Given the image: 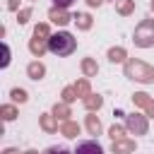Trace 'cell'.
<instances>
[{"label": "cell", "instance_id": "6da1fadb", "mask_svg": "<svg viewBox=\"0 0 154 154\" xmlns=\"http://www.w3.org/2000/svg\"><path fill=\"white\" fill-rule=\"evenodd\" d=\"M75 48H77V38H75L70 31H55V34H51V38H48V51H51L53 55H58V58L72 55Z\"/></svg>", "mask_w": 154, "mask_h": 154}, {"label": "cell", "instance_id": "7a4b0ae2", "mask_svg": "<svg viewBox=\"0 0 154 154\" xmlns=\"http://www.w3.org/2000/svg\"><path fill=\"white\" fill-rule=\"evenodd\" d=\"M72 154H103V147L99 142H94V140H84V142L77 144V149Z\"/></svg>", "mask_w": 154, "mask_h": 154}, {"label": "cell", "instance_id": "3957f363", "mask_svg": "<svg viewBox=\"0 0 154 154\" xmlns=\"http://www.w3.org/2000/svg\"><path fill=\"white\" fill-rule=\"evenodd\" d=\"M43 154H72L70 149H65V147H48Z\"/></svg>", "mask_w": 154, "mask_h": 154}, {"label": "cell", "instance_id": "277c9868", "mask_svg": "<svg viewBox=\"0 0 154 154\" xmlns=\"http://www.w3.org/2000/svg\"><path fill=\"white\" fill-rule=\"evenodd\" d=\"M72 2H75V0H53V5H55V7H63V10H65V7H70Z\"/></svg>", "mask_w": 154, "mask_h": 154}, {"label": "cell", "instance_id": "5b68a950", "mask_svg": "<svg viewBox=\"0 0 154 154\" xmlns=\"http://www.w3.org/2000/svg\"><path fill=\"white\" fill-rule=\"evenodd\" d=\"M2 51H5V58H2V67H7V65H10V48H7V46H2Z\"/></svg>", "mask_w": 154, "mask_h": 154}]
</instances>
